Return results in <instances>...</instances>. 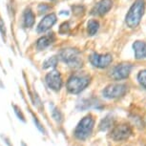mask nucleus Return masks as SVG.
Masks as SVG:
<instances>
[{
  "label": "nucleus",
  "mask_w": 146,
  "mask_h": 146,
  "mask_svg": "<svg viewBox=\"0 0 146 146\" xmlns=\"http://www.w3.org/2000/svg\"><path fill=\"white\" fill-rule=\"evenodd\" d=\"M145 11V0H136L125 16V23L130 29H134L139 25Z\"/></svg>",
  "instance_id": "f257e3e1"
},
{
  "label": "nucleus",
  "mask_w": 146,
  "mask_h": 146,
  "mask_svg": "<svg viewBox=\"0 0 146 146\" xmlns=\"http://www.w3.org/2000/svg\"><path fill=\"white\" fill-rule=\"evenodd\" d=\"M90 82L91 78L88 75H73L67 80L66 88L70 94L78 95L86 89Z\"/></svg>",
  "instance_id": "f03ea898"
},
{
  "label": "nucleus",
  "mask_w": 146,
  "mask_h": 146,
  "mask_svg": "<svg viewBox=\"0 0 146 146\" xmlns=\"http://www.w3.org/2000/svg\"><path fill=\"white\" fill-rule=\"evenodd\" d=\"M95 125V119L92 115H87L79 121L74 132V136L78 140H85L91 136Z\"/></svg>",
  "instance_id": "7ed1b4c3"
},
{
  "label": "nucleus",
  "mask_w": 146,
  "mask_h": 146,
  "mask_svg": "<svg viewBox=\"0 0 146 146\" xmlns=\"http://www.w3.org/2000/svg\"><path fill=\"white\" fill-rule=\"evenodd\" d=\"M79 54L80 53L76 49L65 48L59 52V58L70 67L78 69L82 66V61L79 57Z\"/></svg>",
  "instance_id": "20e7f679"
},
{
  "label": "nucleus",
  "mask_w": 146,
  "mask_h": 146,
  "mask_svg": "<svg viewBox=\"0 0 146 146\" xmlns=\"http://www.w3.org/2000/svg\"><path fill=\"white\" fill-rule=\"evenodd\" d=\"M128 90V87L125 84L121 83H113L104 88L102 95L104 98L108 100H115L123 96Z\"/></svg>",
  "instance_id": "39448f33"
},
{
  "label": "nucleus",
  "mask_w": 146,
  "mask_h": 146,
  "mask_svg": "<svg viewBox=\"0 0 146 146\" xmlns=\"http://www.w3.org/2000/svg\"><path fill=\"white\" fill-rule=\"evenodd\" d=\"M133 70V65L130 63H119L112 68L110 71V76L114 80H122L130 76Z\"/></svg>",
  "instance_id": "423d86ee"
},
{
  "label": "nucleus",
  "mask_w": 146,
  "mask_h": 146,
  "mask_svg": "<svg viewBox=\"0 0 146 146\" xmlns=\"http://www.w3.org/2000/svg\"><path fill=\"white\" fill-rule=\"evenodd\" d=\"M89 61L94 67L98 69L107 68L113 61L111 54H98L92 53L89 56Z\"/></svg>",
  "instance_id": "0eeeda50"
},
{
  "label": "nucleus",
  "mask_w": 146,
  "mask_h": 146,
  "mask_svg": "<svg viewBox=\"0 0 146 146\" xmlns=\"http://www.w3.org/2000/svg\"><path fill=\"white\" fill-rule=\"evenodd\" d=\"M45 82L47 86L54 92H58L62 87V78L58 71L54 70L48 73L45 76Z\"/></svg>",
  "instance_id": "6e6552de"
},
{
  "label": "nucleus",
  "mask_w": 146,
  "mask_h": 146,
  "mask_svg": "<svg viewBox=\"0 0 146 146\" xmlns=\"http://www.w3.org/2000/svg\"><path fill=\"white\" fill-rule=\"evenodd\" d=\"M132 135V129L128 124L122 123L113 129L111 132V137L115 141H122L127 139Z\"/></svg>",
  "instance_id": "1a4fd4ad"
},
{
  "label": "nucleus",
  "mask_w": 146,
  "mask_h": 146,
  "mask_svg": "<svg viewBox=\"0 0 146 146\" xmlns=\"http://www.w3.org/2000/svg\"><path fill=\"white\" fill-rule=\"evenodd\" d=\"M113 7V0H100L92 8L91 15L96 16H102L106 15Z\"/></svg>",
  "instance_id": "9d476101"
},
{
  "label": "nucleus",
  "mask_w": 146,
  "mask_h": 146,
  "mask_svg": "<svg viewBox=\"0 0 146 146\" xmlns=\"http://www.w3.org/2000/svg\"><path fill=\"white\" fill-rule=\"evenodd\" d=\"M56 22V15L54 13H49V15H45L40 23L37 26V33H45L48 30H50Z\"/></svg>",
  "instance_id": "9b49d317"
},
{
  "label": "nucleus",
  "mask_w": 146,
  "mask_h": 146,
  "mask_svg": "<svg viewBox=\"0 0 146 146\" xmlns=\"http://www.w3.org/2000/svg\"><path fill=\"white\" fill-rule=\"evenodd\" d=\"M56 40L54 34H49L47 35L40 37L39 39L36 41V49L38 51H42L45 50L46 48H48L51 44L54 43V41Z\"/></svg>",
  "instance_id": "f8f14e48"
},
{
  "label": "nucleus",
  "mask_w": 146,
  "mask_h": 146,
  "mask_svg": "<svg viewBox=\"0 0 146 146\" xmlns=\"http://www.w3.org/2000/svg\"><path fill=\"white\" fill-rule=\"evenodd\" d=\"M35 15L34 12L30 9H26L25 12H24V15H23V23H24V26L26 28H31V27L34 26L35 24Z\"/></svg>",
  "instance_id": "ddd939ff"
},
{
  "label": "nucleus",
  "mask_w": 146,
  "mask_h": 146,
  "mask_svg": "<svg viewBox=\"0 0 146 146\" xmlns=\"http://www.w3.org/2000/svg\"><path fill=\"white\" fill-rule=\"evenodd\" d=\"M145 42L137 40L133 44V49L135 53V57L137 59L144 58V49H145Z\"/></svg>",
  "instance_id": "4468645a"
},
{
  "label": "nucleus",
  "mask_w": 146,
  "mask_h": 146,
  "mask_svg": "<svg viewBox=\"0 0 146 146\" xmlns=\"http://www.w3.org/2000/svg\"><path fill=\"white\" fill-rule=\"evenodd\" d=\"M98 29H100V23H98V20H96V19H91V20H89L87 24L88 35L93 36V35H95L98 33Z\"/></svg>",
  "instance_id": "2eb2a0df"
},
{
  "label": "nucleus",
  "mask_w": 146,
  "mask_h": 146,
  "mask_svg": "<svg viewBox=\"0 0 146 146\" xmlns=\"http://www.w3.org/2000/svg\"><path fill=\"white\" fill-rule=\"evenodd\" d=\"M114 124V118L111 115H107L105 118H103L100 123V129L101 131H106L109 128L112 127V125Z\"/></svg>",
  "instance_id": "dca6fc26"
},
{
  "label": "nucleus",
  "mask_w": 146,
  "mask_h": 146,
  "mask_svg": "<svg viewBox=\"0 0 146 146\" xmlns=\"http://www.w3.org/2000/svg\"><path fill=\"white\" fill-rule=\"evenodd\" d=\"M58 62V59H57L56 56H52V57H49L48 59H46L44 61L43 65H42V68L43 69H48V68H54Z\"/></svg>",
  "instance_id": "f3484780"
},
{
  "label": "nucleus",
  "mask_w": 146,
  "mask_h": 146,
  "mask_svg": "<svg viewBox=\"0 0 146 146\" xmlns=\"http://www.w3.org/2000/svg\"><path fill=\"white\" fill-rule=\"evenodd\" d=\"M137 80L139 84L146 89V70H141L137 74Z\"/></svg>",
  "instance_id": "a211bd4d"
},
{
  "label": "nucleus",
  "mask_w": 146,
  "mask_h": 146,
  "mask_svg": "<svg viewBox=\"0 0 146 146\" xmlns=\"http://www.w3.org/2000/svg\"><path fill=\"white\" fill-rule=\"evenodd\" d=\"M52 117H53V118L54 120L56 121V122L60 123L61 121L63 120V117H62V114L60 113V111L57 108H54L53 109V111H52Z\"/></svg>",
  "instance_id": "6ab92c4d"
},
{
  "label": "nucleus",
  "mask_w": 146,
  "mask_h": 146,
  "mask_svg": "<svg viewBox=\"0 0 146 146\" xmlns=\"http://www.w3.org/2000/svg\"><path fill=\"white\" fill-rule=\"evenodd\" d=\"M13 109H15V115H17V117L20 119L21 121H23V122H25V117H24V115L22 114V112H21V110L18 108L17 106H15V105H13Z\"/></svg>",
  "instance_id": "aec40b11"
},
{
  "label": "nucleus",
  "mask_w": 146,
  "mask_h": 146,
  "mask_svg": "<svg viewBox=\"0 0 146 146\" xmlns=\"http://www.w3.org/2000/svg\"><path fill=\"white\" fill-rule=\"evenodd\" d=\"M49 9H50V6L46 5L45 3H44V4H40L39 6H38V12H39L40 13L48 12Z\"/></svg>",
  "instance_id": "412c9836"
},
{
  "label": "nucleus",
  "mask_w": 146,
  "mask_h": 146,
  "mask_svg": "<svg viewBox=\"0 0 146 146\" xmlns=\"http://www.w3.org/2000/svg\"><path fill=\"white\" fill-rule=\"evenodd\" d=\"M144 58H146V44H145V49H144Z\"/></svg>",
  "instance_id": "4be33fe9"
}]
</instances>
